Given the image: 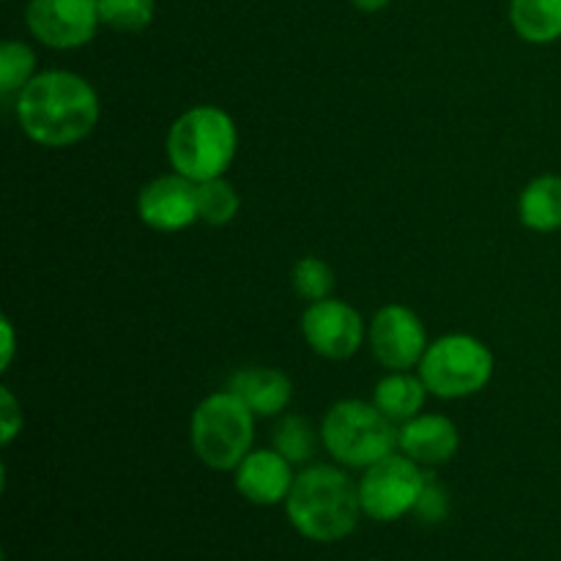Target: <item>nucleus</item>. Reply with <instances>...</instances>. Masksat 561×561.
Listing matches in <instances>:
<instances>
[{
  "label": "nucleus",
  "mask_w": 561,
  "mask_h": 561,
  "mask_svg": "<svg viewBox=\"0 0 561 561\" xmlns=\"http://www.w3.org/2000/svg\"><path fill=\"white\" fill-rule=\"evenodd\" d=\"M427 394L431 392H427L420 373L398 370L387 373V376L376 383V389H373V403H376L394 425H403V422L422 414Z\"/></svg>",
  "instance_id": "16"
},
{
  "label": "nucleus",
  "mask_w": 561,
  "mask_h": 561,
  "mask_svg": "<svg viewBox=\"0 0 561 561\" xmlns=\"http://www.w3.org/2000/svg\"><path fill=\"white\" fill-rule=\"evenodd\" d=\"M301 337L307 348L329 362H345L359 354L362 345L367 343V323L359 310L343 299L310 301L301 312Z\"/></svg>",
  "instance_id": "8"
},
{
  "label": "nucleus",
  "mask_w": 561,
  "mask_h": 561,
  "mask_svg": "<svg viewBox=\"0 0 561 561\" xmlns=\"http://www.w3.org/2000/svg\"><path fill=\"white\" fill-rule=\"evenodd\" d=\"M398 449L420 466H444L458 455L460 431L444 414H416L398 431Z\"/></svg>",
  "instance_id": "13"
},
{
  "label": "nucleus",
  "mask_w": 561,
  "mask_h": 561,
  "mask_svg": "<svg viewBox=\"0 0 561 561\" xmlns=\"http://www.w3.org/2000/svg\"><path fill=\"white\" fill-rule=\"evenodd\" d=\"M36 75V53L25 42L5 38L0 44V96L20 93Z\"/></svg>",
  "instance_id": "20"
},
{
  "label": "nucleus",
  "mask_w": 561,
  "mask_h": 561,
  "mask_svg": "<svg viewBox=\"0 0 561 561\" xmlns=\"http://www.w3.org/2000/svg\"><path fill=\"white\" fill-rule=\"evenodd\" d=\"M170 170L195 184L228 173L239 153V129L233 115L217 104H195L170 124L164 137Z\"/></svg>",
  "instance_id": "3"
},
{
  "label": "nucleus",
  "mask_w": 561,
  "mask_h": 561,
  "mask_svg": "<svg viewBox=\"0 0 561 561\" xmlns=\"http://www.w3.org/2000/svg\"><path fill=\"white\" fill-rule=\"evenodd\" d=\"M20 129L42 148H69L85 140L99 124L102 104L91 82L77 71H38L14 102Z\"/></svg>",
  "instance_id": "1"
},
{
  "label": "nucleus",
  "mask_w": 561,
  "mask_h": 561,
  "mask_svg": "<svg viewBox=\"0 0 561 561\" xmlns=\"http://www.w3.org/2000/svg\"><path fill=\"white\" fill-rule=\"evenodd\" d=\"M414 515L427 526L444 524L449 518V493L433 474H427V482L422 488V496L416 502Z\"/></svg>",
  "instance_id": "23"
},
{
  "label": "nucleus",
  "mask_w": 561,
  "mask_h": 561,
  "mask_svg": "<svg viewBox=\"0 0 561 561\" xmlns=\"http://www.w3.org/2000/svg\"><path fill=\"white\" fill-rule=\"evenodd\" d=\"M427 345L425 323L405 305L381 307L367 327V348L387 373L420 367Z\"/></svg>",
  "instance_id": "9"
},
{
  "label": "nucleus",
  "mask_w": 561,
  "mask_h": 561,
  "mask_svg": "<svg viewBox=\"0 0 561 561\" xmlns=\"http://www.w3.org/2000/svg\"><path fill=\"white\" fill-rule=\"evenodd\" d=\"M137 214L142 225L157 233H179L201 219L197 184L181 173H164L148 181L137 195Z\"/></svg>",
  "instance_id": "11"
},
{
  "label": "nucleus",
  "mask_w": 561,
  "mask_h": 561,
  "mask_svg": "<svg viewBox=\"0 0 561 561\" xmlns=\"http://www.w3.org/2000/svg\"><path fill=\"white\" fill-rule=\"evenodd\" d=\"M285 515L296 535L310 542H340L359 526L362 502L359 482L340 466L312 463L296 474L294 488L285 499Z\"/></svg>",
  "instance_id": "2"
},
{
  "label": "nucleus",
  "mask_w": 561,
  "mask_h": 561,
  "mask_svg": "<svg viewBox=\"0 0 561 561\" xmlns=\"http://www.w3.org/2000/svg\"><path fill=\"white\" fill-rule=\"evenodd\" d=\"M427 474L431 471H425V466L403 453H392L367 466L359 480L362 513L376 524H394L405 515H414Z\"/></svg>",
  "instance_id": "7"
},
{
  "label": "nucleus",
  "mask_w": 561,
  "mask_h": 561,
  "mask_svg": "<svg viewBox=\"0 0 561 561\" xmlns=\"http://www.w3.org/2000/svg\"><path fill=\"white\" fill-rule=\"evenodd\" d=\"M398 431L400 427H394L376 403L348 398L327 411L321 422V442L334 463L365 471L398 449Z\"/></svg>",
  "instance_id": "5"
},
{
  "label": "nucleus",
  "mask_w": 561,
  "mask_h": 561,
  "mask_svg": "<svg viewBox=\"0 0 561 561\" xmlns=\"http://www.w3.org/2000/svg\"><path fill=\"white\" fill-rule=\"evenodd\" d=\"M351 3H354L359 11H365V14H376V11L387 9L392 0H351Z\"/></svg>",
  "instance_id": "26"
},
{
  "label": "nucleus",
  "mask_w": 561,
  "mask_h": 561,
  "mask_svg": "<svg viewBox=\"0 0 561 561\" xmlns=\"http://www.w3.org/2000/svg\"><path fill=\"white\" fill-rule=\"evenodd\" d=\"M255 420L250 405L230 389L208 394L190 416L192 453L206 469L233 471L255 449Z\"/></svg>",
  "instance_id": "4"
},
{
  "label": "nucleus",
  "mask_w": 561,
  "mask_h": 561,
  "mask_svg": "<svg viewBox=\"0 0 561 561\" xmlns=\"http://www.w3.org/2000/svg\"><path fill=\"white\" fill-rule=\"evenodd\" d=\"M510 25L529 44L559 42L561 0H510Z\"/></svg>",
  "instance_id": "17"
},
{
  "label": "nucleus",
  "mask_w": 561,
  "mask_h": 561,
  "mask_svg": "<svg viewBox=\"0 0 561 561\" xmlns=\"http://www.w3.org/2000/svg\"><path fill=\"white\" fill-rule=\"evenodd\" d=\"M25 25L49 49H80L93 42L99 25V0H31Z\"/></svg>",
  "instance_id": "10"
},
{
  "label": "nucleus",
  "mask_w": 561,
  "mask_h": 561,
  "mask_svg": "<svg viewBox=\"0 0 561 561\" xmlns=\"http://www.w3.org/2000/svg\"><path fill=\"white\" fill-rule=\"evenodd\" d=\"M22 433V405L9 387H0V444L11 447Z\"/></svg>",
  "instance_id": "24"
},
{
  "label": "nucleus",
  "mask_w": 561,
  "mask_h": 561,
  "mask_svg": "<svg viewBox=\"0 0 561 561\" xmlns=\"http://www.w3.org/2000/svg\"><path fill=\"white\" fill-rule=\"evenodd\" d=\"M233 485L255 507H274L285 504L290 488L296 482L294 463L277 449H252L233 471Z\"/></svg>",
  "instance_id": "12"
},
{
  "label": "nucleus",
  "mask_w": 561,
  "mask_h": 561,
  "mask_svg": "<svg viewBox=\"0 0 561 561\" xmlns=\"http://www.w3.org/2000/svg\"><path fill=\"white\" fill-rule=\"evenodd\" d=\"M518 219L524 228L535 230V233L561 230V175H537L520 190Z\"/></svg>",
  "instance_id": "15"
},
{
  "label": "nucleus",
  "mask_w": 561,
  "mask_h": 561,
  "mask_svg": "<svg viewBox=\"0 0 561 561\" xmlns=\"http://www.w3.org/2000/svg\"><path fill=\"white\" fill-rule=\"evenodd\" d=\"M157 14L153 0H99V20L115 33L146 31Z\"/></svg>",
  "instance_id": "21"
},
{
  "label": "nucleus",
  "mask_w": 561,
  "mask_h": 561,
  "mask_svg": "<svg viewBox=\"0 0 561 561\" xmlns=\"http://www.w3.org/2000/svg\"><path fill=\"white\" fill-rule=\"evenodd\" d=\"M318 436H321V431L316 433V427L310 425V420H305V416L299 414H285L279 416L277 425H274L272 447L277 449L283 458H288L290 463L299 466V463H307V460L316 455Z\"/></svg>",
  "instance_id": "18"
},
{
  "label": "nucleus",
  "mask_w": 561,
  "mask_h": 561,
  "mask_svg": "<svg viewBox=\"0 0 561 561\" xmlns=\"http://www.w3.org/2000/svg\"><path fill=\"white\" fill-rule=\"evenodd\" d=\"M0 332H3V345H0V370H9L11 362H14V351H16V334H14V323L11 318H0Z\"/></svg>",
  "instance_id": "25"
},
{
  "label": "nucleus",
  "mask_w": 561,
  "mask_h": 561,
  "mask_svg": "<svg viewBox=\"0 0 561 561\" xmlns=\"http://www.w3.org/2000/svg\"><path fill=\"white\" fill-rule=\"evenodd\" d=\"M370 561H378V559H370Z\"/></svg>",
  "instance_id": "27"
},
{
  "label": "nucleus",
  "mask_w": 561,
  "mask_h": 561,
  "mask_svg": "<svg viewBox=\"0 0 561 561\" xmlns=\"http://www.w3.org/2000/svg\"><path fill=\"white\" fill-rule=\"evenodd\" d=\"M496 370V356L474 334H442L422 356L420 378L438 400H463L482 392Z\"/></svg>",
  "instance_id": "6"
},
{
  "label": "nucleus",
  "mask_w": 561,
  "mask_h": 561,
  "mask_svg": "<svg viewBox=\"0 0 561 561\" xmlns=\"http://www.w3.org/2000/svg\"><path fill=\"white\" fill-rule=\"evenodd\" d=\"M290 285H294L296 296L305 301H321L329 299L334 290V272L327 261L316 255L299 257L290 272Z\"/></svg>",
  "instance_id": "22"
},
{
  "label": "nucleus",
  "mask_w": 561,
  "mask_h": 561,
  "mask_svg": "<svg viewBox=\"0 0 561 561\" xmlns=\"http://www.w3.org/2000/svg\"><path fill=\"white\" fill-rule=\"evenodd\" d=\"M228 389L239 394L255 416H279L294 400V383L277 367H247L228 381Z\"/></svg>",
  "instance_id": "14"
},
{
  "label": "nucleus",
  "mask_w": 561,
  "mask_h": 561,
  "mask_svg": "<svg viewBox=\"0 0 561 561\" xmlns=\"http://www.w3.org/2000/svg\"><path fill=\"white\" fill-rule=\"evenodd\" d=\"M239 208L241 195L225 175L197 184V211H201V222L211 225V228H222V225L233 222Z\"/></svg>",
  "instance_id": "19"
}]
</instances>
